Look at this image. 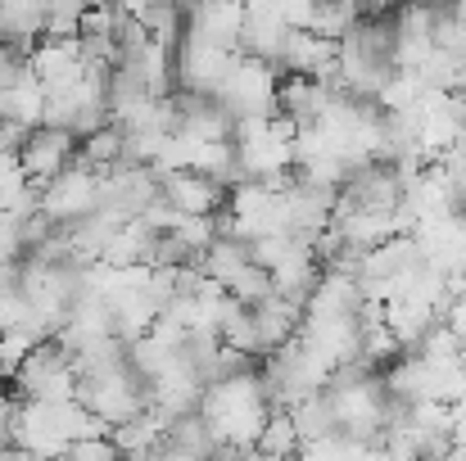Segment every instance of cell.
I'll use <instances>...</instances> for the list:
<instances>
[{
	"label": "cell",
	"mask_w": 466,
	"mask_h": 461,
	"mask_svg": "<svg viewBox=\"0 0 466 461\" xmlns=\"http://www.w3.org/2000/svg\"><path fill=\"white\" fill-rule=\"evenodd\" d=\"M158 190H163V176L155 163H114L100 172L96 213H105L109 222H132L155 204Z\"/></svg>",
	"instance_id": "3"
},
{
	"label": "cell",
	"mask_w": 466,
	"mask_h": 461,
	"mask_svg": "<svg viewBox=\"0 0 466 461\" xmlns=\"http://www.w3.org/2000/svg\"><path fill=\"white\" fill-rule=\"evenodd\" d=\"M245 263H249V245H245L240 236H213V245L195 258V267H199L204 276H213L222 290H227V281H231Z\"/></svg>",
	"instance_id": "17"
},
{
	"label": "cell",
	"mask_w": 466,
	"mask_h": 461,
	"mask_svg": "<svg viewBox=\"0 0 466 461\" xmlns=\"http://www.w3.org/2000/svg\"><path fill=\"white\" fill-rule=\"evenodd\" d=\"M77 154H82L96 172H105V167H114V163H127V136H123V123H105L100 132H91L86 141H77Z\"/></svg>",
	"instance_id": "20"
},
{
	"label": "cell",
	"mask_w": 466,
	"mask_h": 461,
	"mask_svg": "<svg viewBox=\"0 0 466 461\" xmlns=\"http://www.w3.org/2000/svg\"><path fill=\"white\" fill-rule=\"evenodd\" d=\"M227 295H231L236 304L254 307L258 299H268V295H272V272H268V267H258V263H245V267L227 281Z\"/></svg>",
	"instance_id": "23"
},
{
	"label": "cell",
	"mask_w": 466,
	"mask_h": 461,
	"mask_svg": "<svg viewBox=\"0 0 466 461\" xmlns=\"http://www.w3.org/2000/svg\"><path fill=\"white\" fill-rule=\"evenodd\" d=\"M118 461H150V457H118Z\"/></svg>",
	"instance_id": "31"
},
{
	"label": "cell",
	"mask_w": 466,
	"mask_h": 461,
	"mask_svg": "<svg viewBox=\"0 0 466 461\" xmlns=\"http://www.w3.org/2000/svg\"><path fill=\"white\" fill-rule=\"evenodd\" d=\"M41 461H68V457H64V453H59V457H41Z\"/></svg>",
	"instance_id": "30"
},
{
	"label": "cell",
	"mask_w": 466,
	"mask_h": 461,
	"mask_svg": "<svg viewBox=\"0 0 466 461\" xmlns=\"http://www.w3.org/2000/svg\"><path fill=\"white\" fill-rule=\"evenodd\" d=\"M358 18H362V14H358L349 0H317L304 32H312V36H326V41H335V45H339V41L353 32V23H358Z\"/></svg>",
	"instance_id": "21"
},
{
	"label": "cell",
	"mask_w": 466,
	"mask_h": 461,
	"mask_svg": "<svg viewBox=\"0 0 466 461\" xmlns=\"http://www.w3.org/2000/svg\"><path fill=\"white\" fill-rule=\"evenodd\" d=\"M458 357H462V366H466V335H462V353H458Z\"/></svg>",
	"instance_id": "29"
},
{
	"label": "cell",
	"mask_w": 466,
	"mask_h": 461,
	"mask_svg": "<svg viewBox=\"0 0 466 461\" xmlns=\"http://www.w3.org/2000/svg\"><path fill=\"white\" fill-rule=\"evenodd\" d=\"M330 100H335V91H330L326 82H317V77L286 73V77L277 82V114L290 118L295 127H312V123L330 109Z\"/></svg>",
	"instance_id": "11"
},
{
	"label": "cell",
	"mask_w": 466,
	"mask_h": 461,
	"mask_svg": "<svg viewBox=\"0 0 466 461\" xmlns=\"http://www.w3.org/2000/svg\"><path fill=\"white\" fill-rule=\"evenodd\" d=\"M64 457L68 461H118V448H114L109 435H100V439H77V444H68Z\"/></svg>",
	"instance_id": "25"
},
{
	"label": "cell",
	"mask_w": 466,
	"mask_h": 461,
	"mask_svg": "<svg viewBox=\"0 0 466 461\" xmlns=\"http://www.w3.org/2000/svg\"><path fill=\"white\" fill-rule=\"evenodd\" d=\"M254 448H258V457L263 461H286L299 453V430H295V421H290V412H268V421H263V430H258V439H254Z\"/></svg>",
	"instance_id": "19"
},
{
	"label": "cell",
	"mask_w": 466,
	"mask_h": 461,
	"mask_svg": "<svg viewBox=\"0 0 466 461\" xmlns=\"http://www.w3.org/2000/svg\"><path fill=\"white\" fill-rule=\"evenodd\" d=\"M82 0H50V14H46V36H77V23H82Z\"/></svg>",
	"instance_id": "24"
},
{
	"label": "cell",
	"mask_w": 466,
	"mask_h": 461,
	"mask_svg": "<svg viewBox=\"0 0 466 461\" xmlns=\"http://www.w3.org/2000/svg\"><path fill=\"white\" fill-rule=\"evenodd\" d=\"M27 73H32L46 91L77 82V77L86 73L82 50H77V36H41V41L27 50Z\"/></svg>",
	"instance_id": "10"
},
{
	"label": "cell",
	"mask_w": 466,
	"mask_h": 461,
	"mask_svg": "<svg viewBox=\"0 0 466 461\" xmlns=\"http://www.w3.org/2000/svg\"><path fill=\"white\" fill-rule=\"evenodd\" d=\"M9 394L18 403H68L73 398V385H77V371H73V357L55 344V339H41L23 362L18 371L9 376Z\"/></svg>",
	"instance_id": "2"
},
{
	"label": "cell",
	"mask_w": 466,
	"mask_h": 461,
	"mask_svg": "<svg viewBox=\"0 0 466 461\" xmlns=\"http://www.w3.org/2000/svg\"><path fill=\"white\" fill-rule=\"evenodd\" d=\"M277 82L281 73L249 59V55H236L222 86H218V105L240 123V118H272L277 114Z\"/></svg>",
	"instance_id": "4"
},
{
	"label": "cell",
	"mask_w": 466,
	"mask_h": 461,
	"mask_svg": "<svg viewBox=\"0 0 466 461\" xmlns=\"http://www.w3.org/2000/svg\"><path fill=\"white\" fill-rule=\"evenodd\" d=\"M240 32H245V5L240 0H204L186 14V32L195 41H208L227 55H240Z\"/></svg>",
	"instance_id": "9"
},
{
	"label": "cell",
	"mask_w": 466,
	"mask_h": 461,
	"mask_svg": "<svg viewBox=\"0 0 466 461\" xmlns=\"http://www.w3.org/2000/svg\"><path fill=\"white\" fill-rule=\"evenodd\" d=\"M195 412L204 416V426L213 430V439H222V444H254L272 407H268V394H263L258 371H245V376L204 385Z\"/></svg>",
	"instance_id": "1"
},
{
	"label": "cell",
	"mask_w": 466,
	"mask_h": 461,
	"mask_svg": "<svg viewBox=\"0 0 466 461\" xmlns=\"http://www.w3.org/2000/svg\"><path fill=\"white\" fill-rule=\"evenodd\" d=\"M41 114H46V86L32 73L0 95V123H14V127L32 132V127H41Z\"/></svg>",
	"instance_id": "16"
},
{
	"label": "cell",
	"mask_w": 466,
	"mask_h": 461,
	"mask_svg": "<svg viewBox=\"0 0 466 461\" xmlns=\"http://www.w3.org/2000/svg\"><path fill=\"white\" fill-rule=\"evenodd\" d=\"M290 23L277 18V14H245V32H240V55L268 64L281 73V59H286V45H290Z\"/></svg>",
	"instance_id": "14"
},
{
	"label": "cell",
	"mask_w": 466,
	"mask_h": 461,
	"mask_svg": "<svg viewBox=\"0 0 466 461\" xmlns=\"http://www.w3.org/2000/svg\"><path fill=\"white\" fill-rule=\"evenodd\" d=\"M362 307V286H358V272H335V267H321L312 295L304 299V316H353Z\"/></svg>",
	"instance_id": "13"
},
{
	"label": "cell",
	"mask_w": 466,
	"mask_h": 461,
	"mask_svg": "<svg viewBox=\"0 0 466 461\" xmlns=\"http://www.w3.org/2000/svg\"><path fill=\"white\" fill-rule=\"evenodd\" d=\"M14 258H23V249H18V217L0 213V263H14Z\"/></svg>",
	"instance_id": "27"
},
{
	"label": "cell",
	"mask_w": 466,
	"mask_h": 461,
	"mask_svg": "<svg viewBox=\"0 0 466 461\" xmlns=\"http://www.w3.org/2000/svg\"><path fill=\"white\" fill-rule=\"evenodd\" d=\"M403 195H408V185H403L399 167L394 163H376V158L349 167V176L339 185V199L349 208H362V213H394L403 204Z\"/></svg>",
	"instance_id": "6"
},
{
	"label": "cell",
	"mask_w": 466,
	"mask_h": 461,
	"mask_svg": "<svg viewBox=\"0 0 466 461\" xmlns=\"http://www.w3.org/2000/svg\"><path fill=\"white\" fill-rule=\"evenodd\" d=\"M46 335L36 330V326H14V330H0V376L9 380L14 371H18V362L41 344Z\"/></svg>",
	"instance_id": "22"
},
{
	"label": "cell",
	"mask_w": 466,
	"mask_h": 461,
	"mask_svg": "<svg viewBox=\"0 0 466 461\" xmlns=\"http://www.w3.org/2000/svg\"><path fill=\"white\" fill-rule=\"evenodd\" d=\"M96 185H100V172L77 154L59 176H50L36 195V208L50 217V222H77L86 213H96Z\"/></svg>",
	"instance_id": "5"
},
{
	"label": "cell",
	"mask_w": 466,
	"mask_h": 461,
	"mask_svg": "<svg viewBox=\"0 0 466 461\" xmlns=\"http://www.w3.org/2000/svg\"><path fill=\"white\" fill-rule=\"evenodd\" d=\"M435 461H466V457H462V453H458V448H449L444 457H435Z\"/></svg>",
	"instance_id": "28"
},
{
	"label": "cell",
	"mask_w": 466,
	"mask_h": 461,
	"mask_svg": "<svg viewBox=\"0 0 466 461\" xmlns=\"http://www.w3.org/2000/svg\"><path fill=\"white\" fill-rule=\"evenodd\" d=\"M46 14H50V0H0V36L9 45L32 50L46 36Z\"/></svg>",
	"instance_id": "15"
},
{
	"label": "cell",
	"mask_w": 466,
	"mask_h": 461,
	"mask_svg": "<svg viewBox=\"0 0 466 461\" xmlns=\"http://www.w3.org/2000/svg\"><path fill=\"white\" fill-rule=\"evenodd\" d=\"M14 158H18V167L32 185H46L50 176H59L77 158V136L64 132V127H32Z\"/></svg>",
	"instance_id": "8"
},
{
	"label": "cell",
	"mask_w": 466,
	"mask_h": 461,
	"mask_svg": "<svg viewBox=\"0 0 466 461\" xmlns=\"http://www.w3.org/2000/svg\"><path fill=\"white\" fill-rule=\"evenodd\" d=\"M163 176V199L177 208V213H195V217H204V213H222L227 208V190L218 185V181H208V176H199V172H158Z\"/></svg>",
	"instance_id": "12"
},
{
	"label": "cell",
	"mask_w": 466,
	"mask_h": 461,
	"mask_svg": "<svg viewBox=\"0 0 466 461\" xmlns=\"http://www.w3.org/2000/svg\"><path fill=\"white\" fill-rule=\"evenodd\" d=\"M18 398L9 394V389H0V457L14 448V416H18Z\"/></svg>",
	"instance_id": "26"
},
{
	"label": "cell",
	"mask_w": 466,
	"mask_h": 461,
	"mask_svg": "<svg viewBox=\"0 0 466 461\" xmlns=\"http://www.w3.org/2000/svg\"><path fill=\"white\" fill-rule=\"evenodd\" d=\"M231 59L236 55H227V50H218L208 41L181 36L177 41V59H172V82H177V91H190V95H218Z\"/></svg>",
	"instance_id": "7"
},
{
	"label": "cell",
	"mask_w": 466,
	"mask_h": 461,
	"mask_svg": "<svg viewBox=\"0 0 466 461\" xmlns=\"http://www.w3.org/2000/svg\"><path fill=\"white\" fill-rule=\"evenodd\" d=\"M290 421H295V430H299V444L339 435V421H335V407H330L326 389H317V394H309L304 403H295V407H290Z\"/></svg>",
	"instance_id": "18"
}]
</instances>
